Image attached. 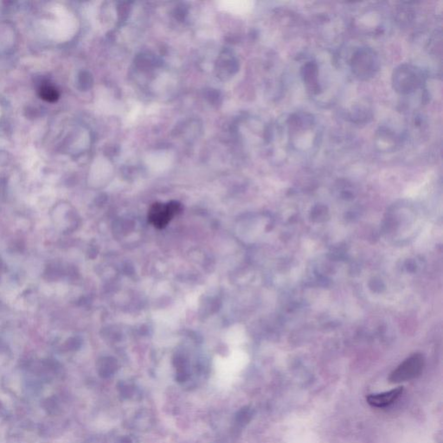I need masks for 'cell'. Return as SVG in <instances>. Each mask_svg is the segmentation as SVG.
<instances>
[{"label": "cell", "mask_w": 443, "mask_h": 443, "mask_svg": "<svg viewBox=\"0 0 443 443\" xmlns=\"http://www.w3.org/2000/svg\"><path fill=\"white\" fill-rule=\"evenodd\" d=\"M182 211V205L177 201L162 204L155 203L149 209L148 221L157 229H164L174 216Z\"/></svg>", "instance_id": "obj_1"}, {"label": "cell", "mask_w": 443, "mask_h": 443, "mask_svg": "<svg viewBox=\"0 0 443 443\" xmlns=\"http://www.w3.org/2000/svg\"><path fill=\"white\" fill-rule=\"evenodd\" d=\"M424 366V358L422 354H413L400 364L390 374L391 383L410 381L419 376Z\"/></svg>", "instance_id": "obj_2"}, {"label": "cell", "mask_w": 443, "mask_h": 443, "mask_svg": "<svg viewBox=\"0 0 443 443\" xmlns=\"http://www.w3.org/2000/svg\"><path fill=\"white\" fill-rule=\"evenodd\" d=\"M403 387H397L385 392L373 394L367 397L368 404L375 408H385L390 406L403 393Z\"/></svg>", "instance_id": "obj_3"}, {"label": "cell", "mask_w": 443, "mask_h": 443, "mask_svg": "<svg viewBox=\"0 0 443 443\" xmlns=\"http://www.w3.org/2000/svg\"><path fill=\"white\" fill-rule=\"evenodd\" d=\"M39 93L41 98L43 99L45 101H50V102L56 101L59 97V94L57 92V90L50 85L42 86L40 88Z\"/></svg>", "instance_id": "obj_4"}]
</instances>
